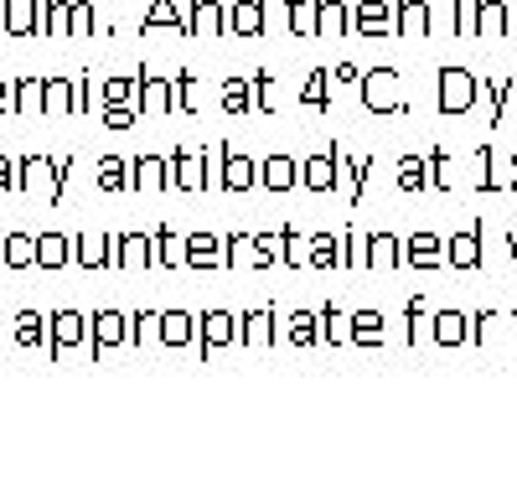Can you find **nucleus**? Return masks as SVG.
I'll use <instances>...</instances> for the list:
<instances>
[{
  "label": "nucleus",
  "instance_id": "f257e3e1",
  "mask_svg": "<svg viewBox=\"0 0 517 491\" xmlns=\"http://www.w3.org/2000/svg\"><path fill=\"white\" fill-rule=\"evenodd\" d=\"M357 94H362V104H368L373 114H404L409 109L404 104V78H399V68H388V63L362 73L357 78Z\"/></svg>",
  "mask_w": 517,
  "mask_h": 491
},
{
  "label": "nucleus",
  "instance_id": "f03ea898",
  "mask_svg": "<svg viewBox=\"0 0 517 491\" xmlns=\"http://www.w3.org/2000/svg\"><path fill=\"white\" fill-rule=\"evenodd\" d=\"M476 94H481V83H476L471 68H461V63H440L435 68V104H440V114L476 109Z\"/></svg>",
  "mask_w": 517,
  "mask_h": 491
},
{
  "label": "nucleus",
  "instance_id": "7ed1b4c3",
  "mask_svg": "<svg viewBox=\"0 0 517 491\" xmlns=\"http://www.w3.org/2000/svg\"><path fill=\"white\" fill-rule=\"evenodd\" d=\"M166 187L171 192H207V166H202V145H176L166 156Z\"/></svg>",
  "mask_w": 517,
  "mask_h": 491
},
{
  "label": "nucleus",
  "instance_id": "20e7f679",
  "mask_svg": "<svg viewBox=\"0 0 517 491\" xmlns=\"http://www.w3.org/2000/svg\"><path fill=\"white\" fill-rule=\"evenodd\" d=\"M238 347V311H197V357Z\"/></svg>",
  "mask_w": 517,
  "mask_h": 491
},
{
  "label": "nucleus",
  "instance_id": "39448f33",
  "mask_svg": "<svg viewBox=\"0 0 517 491\" xmlns=\"http://www.w3.org/2000/svg\"><path fill=\"white\" fill-rule=\"evenodd\" d=\"M114 269H156V228L114 233Z\"/></svg>",
  "mask_w": 517,
  "mask_h": 491
},
{
  "label": "nucleus",
  "instance_id": "423d86ee",
  "mask_svg": "<svg viewBox=\"0 0 517 491\" xmlns=\"http://www.w3.org/2000/svg\"><path fill=\"white\" fill-rule=\"evenodd\" d=\"M275 336H280V316H275V305H264V311H238V347H249V352H269V347H275Z\"/></svg>",
  "mask_w": 517,
  "mask_h": 491
},
{
  "label": "nucleus",
  "instance_id": "0eeeda50",
  "mask_svg": "<svg viewBox=\"0 0 517 491\" xmlns=\"http://www.w3.org/2000/svg\"><path fill=\"white\" fill-rule=\"evenodd\" d=\"M337 150H342V140H331L326 150H316V156L300 161V187H311V192H337Z\"/></svg>",
  "mask_w": 517,
  "mask_h": 491
},
{
  "label": "nucleus",
  "instance_id": "6e6552de",
  "mask_svg": "<svg viewBox=\"0 0 517 491\" xmlns=\"http://www.w3.org/2000/svg\"><path fill=\"white\" fill-rule=\"evenodd\" d=\"M399 264H404V238L399 233L378 228V233L362 238V269H399Z\"/></svg>",
  "mask_w": 517,
  "mask_h": 491
},
{
  "label": "nucleus",
  "instance_id": "1a4fd4ad",
  "mask_svg": "<svg viewBox=\"0 0 517 491\" xmlns=\"http://www.w3.org/2000/svg\"><path fill=\"white\" fill-rule=\"evenodd\" d=\"M404 264L409 269H440L445 264V238L435 228H414L404 243Z\"/></svg>",
  "mask_w": 517,
  "mask_h": 491
},
{
  "label": "nucleus",
  "instance_id": "9d476101",
  "mask_svg": "<svg viewBox=\"0 0 517 491\" xmlns=\"http://www.w3.org/2000/svg\"><path fill=\"white\" fill-rule=\"evenodd\" d=\"M125 316L130 311H94V321H88V352H114L125 347Z\"/></svg>",
  "mask_w": 517,
  "mask_h": 491
},
{
  "label": "nucleus",
  "instance_id": "9b49d317",
  "mask_svg": "<svg viewBox=\"0 0 517 491\" xmlns=\"http://www.w3.org/2000/svg\"><path fill=\"white\" fill-rule=\"evenodd\" d=\"M352 32L357 37H393V6L388 0H357L352 6Z\"/></svg>",
  "mask_w": 517,
  "mask_h": 491
},
{
  "label": "nucleus",
  "instance_id": "f8f14e48",
  "mask_svg": "<svg viewBox=\"0 0 517 491\" xmlns=\"http://www.w3.org/2000/svg\"><path fill=\"white\" fill-rule=\"evenodd\" d=\"M481 223L476 228H455L445 243V269H481Z\"/></svg>",
  "mask_w": 517,
  "mask_h": 491
},
{
  "label": "nucleus",
  "instance_id": "ddd939ff",
  "mask_svg": "<svg viewBox=\"0 0 517 491\" xmlns=\"http://www.w3.org/2000/svg\"><path fill=\"white\" fill-rule=\"evenodd\" d=\"M187 32L192 37H228V6H223V0H192Z\"/></svg>",
  "mask_w": 517,
  "mask_h": 491
},
{
  "label": "nucleus",
  "instance_id": "4468645a",
  "mask_svg": "<svg viewBox=\"0 0 517 491\" xmlns=\"http://www.w3.org/2000/svg\"><path fill=\"white\" fill-rule=\"evenodd\" d=\"M264 21H269V0H233L228 6V32L233 37H264Z\"/></svg>",
  "mask_w": 517,
  "mask_h": 491
},
{
  "label": "nucleus",
  "instance_id": "2eb2a0df",
  "mask_svg": "<svg viewBox=\"0 0 517 491\" xmlns=\"http://www.w3.org/2000/svg\"><path fill=\"white\" fill-rule=\"evenodd\" d=\"M435 32V11L424 0H399L393 6V37H430Z\"/></svg>",
  "mask_w": 517,
  "mask_h": 491
},
{
  "label": "nucleus",
  "instance_id": "dca6fc26",
  "mask_svg": "<svg viewBox=\"0 0 517 491\" xmlns=\"http://www.w3.org/2000/svg\"><path fill=\"white\" fill-rule=\"evenodd\" d=\"M156 342L181 352V347H197V311H161V331Z\"/></svg>",
  "mask_w": 517,
  "mask_h": 491
},
{
  "label": "nucleus",
  "instance_id": "f3484780",
  "mask_svg": "<svg viewBox=\"0 0 517 491\" xmlns=\"http://www.w3.org/2000/svg\"><path fill=\"white\" fill-rule=\"evenodd\" d=\"M47 336H52V352L63 357V347H83L88 342V316L83 311H52Z\"/></svg>",
  "mask_w": 517,
  "mask_h": 491
},
{
  "label": "nucleus",
  "instance_id": "a211bd4d",
  "mask_svg": "<svg viewBox=\"0 0 517 491\" xmlns=\"http://www.w3.org/2000/svg\"><path fill=\"white\" fill-rule=\"evenodd\" d=\"M130 187L135 192H171L166 187V156H161V150H145V156L130 161Z\"/></svg>",
  "mask_w": 517,
  "mask_h": 491
},
{
  "label": "nucleus",
  "instance_id": "6ab92c4d",
  "mask_svg": "<svg viewBox=\"0 0 517 491\" xmlns=\"http://www.w3.org/2000/svg\"><path fill=\"white\" fill-rule=\"evenodd\" d=\"M512 32V11L502 6V0H476V21H471V37H486L497 42Z\"/></svg>",
  "mask_w": 517,
  "mask_h": 491
},
{
  "label": "nucleus",
  "instance_id": "aec40b11",
  "mask_svg": "<svg viewBox=\"0 0 517 491\" xmlns=\"http://www.w3.org/2000/svg\"><path fill=\"white\" fill-rule=\"evenodd\" d=\"M78 269H114V233H83L73 243Z\"/></svg>",
  "mask_w": 517,
  "mask_h": 491
},
{
  "label": "nucleus",
  "instance_id": "412c9836",
  "mask_svg": "<svg viewBox=\"0 0 517 491\" xmlns=\"http://www.w3.org/2000/svg\"><path fill=\"white\" fill-rule=\"evenodd\" d=\"M383 336H388L383 311H352V342H347L352 352H378Z\"/></svg>",
  "mask_w": 517,
  "mask_h": 491
},
{
  "label": "nucleus",
  "instance_id": "4be33fe9",
  "mask_svg": "<svg viewBox=\"0 0 517 491\" xmlns=\"http://www.w3.org/2000/svg\"><path fill=\"white\" fill-rule=\"evenodd\" d=\"M259 187H269V192H295V187H300V161H295V156H269V161H259Z\"/></svg>",
  "mask_w": 517,
  "mask_h": 491
},
{
  "label": "nucleus",
  "instance_id": "5701e85b",
  "mask_svg": "<svg viewBox=\"0 0 517 491\" xmlns=\"http://www.w3.org/2000/svg\"><path fill=\"white\" fill-rule=\"evenodd\" d=\"M435 316V331H430V342L435 347H461V342H471V316L466 311H430Z\"/></svg>",
  "mask_w": 517,
  "mask_h": 491
},
{
  "label": "nucleus",
  "instance_id": "b1692460",
  "mask_svg": "<svg viewBox=\"0 0 517 491\" xmlns=\"http://www.w3.org/2000/svg\"><path fill=\"white\" fill-rule=\"evenodd\" d=\"M218 264H223V238L207 228H192L187 233V269H218Z\"/></svg>",
  "mask_w": 517,
  "mask_h": 491
},
{
  "label": "nucleus",
  "instance_id": "393cba45",
  "mask_svg": "<svg viewBox=\"0 0 517 491\" xmlns=\"http://www.w3.org/2000/svg\"><path fill=\"white\" fill-rule=\"evenodd\" d=\"M135 109H140V114H171V83L140 73V78H135Z\"/></svg>",
  "mask_w": 517,
  "mask_h": 491
},
{
  "label": "nucleus",
  "instance_id": "a878e982",
  "mask_svg": "<svg viewBox=\"0 0 517 491\" xmlns=\"http://www.w3.org/2000/svg\"><path fill=\"white\" fill-rule=\"evenodd\" d=\"M254 187H259V161L223 150V192H254Z\"/></svg>",
  "mask_w": 517,
  "mask_h": 491
},
{
  "label": "nucleus",
  "instance_id": "bb28decb",
  "mask_svg": "<svg viewBox=\"0 0 517 491\" xmlns=\"http://www.w3.org/2000/svg\"><path fill=\"white\" fill-rule=\"evenodd\" d=\"M373 166H378L373 156H362V161H347V150H337V171H347V176L337 181V187L347 192V202H352V207L362 202V187H368V176H373Z\"/></svg>",
  "mask_w": 517,
  "mask_h": 491
},
{
  "label": "nucleus",
  "instance_id": "cd10ccee",
  "mask_svg": "<svg viewBox=\"0 0 517 491\" xmlns=\"http://www.w3.org/2000/svg\"><path fill=\"white\" fill-rule=\"evenodd\" d=\"M275 264H280V228L249 233V264L243 269H275Z\"/></svg>",
  "mask_w": 517,
  "mask_h": 491
},
{
  "label": "nucleus",
  "instance_id": "c85d7f7f",
  "mask_svg": "<svg viewBox=\"0 0 517 491\" xmlns=\"http://www.w3.org/2000/svg\"><path fill=\"white\" fill-rule=\"evenodd\" d=\"M316 32L352 37V6H342V0H316Z\"/></svg>",
  "mask_w": 517,
  "mask_h": 491
},
{
  "label": "nucleus",
  "instance_id": "c756f323",
  "mask_svg": "<svg viewBox=\"0 0 517 491\" xmlns=\"http://www.w3.org/2000/svg\"><path fill=\"white\" fill-rule=\"evenodd\" d=\"M285 331H290V347L295 352H316L321 347V311H295Z\"/></svg>",
  "mask_w": 517,
  "mask_h": 491
},
{
  "label": "nucleus",
  "instance_id": "7c9ffc66",
  "mask_svg": "<svg viewBox=\"0 0 517 491\" xmlns=\"http://www.w3.org/2000/svg\"><path fill=\"white\" fill-rule=\"evenodd\" d=\"M181 32V37H192L187 32V16L176 11V0H150V11H145V21H140V32Z\"/></svg>",
  "mask_w": 517,
  "mask_h": 491
},
{
  "label": "nucleus",
  "instance_id": "2f4dec72",
  "mask_svg": "<svg viewBox=\"0 0 517 491\" xmlns=\"http://www.w3.org/2000/svg\"><path fill=\"white\" fill-rule=\"evenodd\" d=\"M352 342V311L321 305V347H347Z\"/></svg>",
  "mask_w": 517,
  "mask_h": 491
},
{
  "label": "nucleus",
  "instance_id": "473e14b6",
  "mask_svg": "<svg viewBox=\"0 0 517 491\" xmlns=\"http://www.w3.org/2000/svg\"><path fill=\"white\" fill-rule=\"evenodd\" d=\"M156 269H187V233L156 228Z\"/></svg>",
  "mask_w": 517,
  "mask_h": 491
},
{
  "label": "nucleus",
  "instance_id": "72a5a7b5",
  "mask_svg": "<svg viewBox=\"0 0 517 491\" xmlns=\"http://www.w3.org/2000/svg\"><path fill=\"white\" fill-rule=\"evenodd\" d=\"M63 264H73V238L42 233L37 238V269H63Z\"/></svg>",
  "mask_w": 517,
  "mask_h": 491
},
{
  "label": "nucleus",
  "instance_id": "f704fd0d",
  "mask_svg": "<svg viewBox=\"0 0 517 491\" xmlns=\"http://www.w3.org/2000/svg\"><path fill=\"white\" fill-rule=\"evenodd\" d=\"M300 104L316 109V114L331 109V68H311V78L300 83Z\"/></svg>",
  "mask_w": 517,
  "mask_h": 491
},
{
  "label": "nucleus",
  "instance_id": "c9c22d12",
  "mask_svg": "<svg viewBox=\"0 0 517 491\" xmlns=\"http://www.w3.org/2000/svg\"><path fill=\"white\" fill-rule=\"evenodd\" d=\"M486 99H492V130H502V125H507V109H512V99H517V73L486 83Z\"/></svg>",
  "mask_w": 517,
  "mask_h": 491
},
{
  "label": "nucleus",
  "instance_id": "e433bc0d",
  "mask_svg": "<svg viewBox=\"0 0 517 491\" xmlns=\"http://www.w3.org/2000/svg\"><path fill=\"white\" fill-rule=\"evenodd\" d=\"M156 331H161V311H135V316H125V347L156 342Z\"/></svg>",
  "mask_w": 517,
  "mask_h": 491
},
{
  "label": "nucleus",
  "instance_id": "4c0bfd02",
  "mask_svg": "<svg viewBox=\"0 0 517 491\" xmlns=\"http://www.w3.org/2000/svg\"><path fill=\"white\" fill-rule=\"evenodd\" d=\"M249 109L275 114V78H269V68H254V73H249Z\"/></svg>",
  "mask_w": 517,
  "mask_h": 491
},
{
  "label": "nucleus",
  "instance_id": "58836bf2",
  "mask_svg": "<svg viewBox=\"0 0 517 491\" xmlns=\"http://www.w3.org/2000/svg\"><path fill=\"white\" fill-rule=\"evenodd\" d=\"M399 192H430V171H424V156H399Z\"/></svg>",
  "mask_w": 517,
  "mask_h": 491
},
{
  "label": "nucleus",
  "instance_id": "ea45409f",
  "mask_svg": "<svg viewBox=\"0 0 517 491\" xmlns=\"http://www.w3.org/2000/svg\"><path fill=\"white\" fill-rule=\"evenodd\" d=\"M285 16H290L295 37H321L316 32V0H285Z\"/></svg>",
  "mask_w": 517,
  "mask_h": 491
},
{
  "label": "nucleus",
  "instance_id": "a19ab883",
  "mask_svg": "<svg viewBox=\"0 0 517 491\" xmlns=\"http://www.w3.org/2000/svg\"><path fill=\"white\" fill-rule=\"evenodd\" d=\"M280 264L285 269H306L311 259H306V233L300 228H280Z\"/></svg>",
  "mask_w": 517,
  "mask_h": 491
},
{
  "label": "nucleus",
  "instance_id": "79ce46f5",
  "mask_svg": "<svg viewBox=\"0 0 517 491\" xmlns=\"http://www.w3.org/2000/svg\"><path fill=\"white\" fill-rule=\"evenodd\" d=\"M42 109H47V114H73V83H68V78L42 83Z\"/></svg>",
  "mask_w": 517,
  "mask_h": 491
},
{
  "label": "nucleus",
  "instance_id": "37998d69",
  "mask_svg": "<svg viewBox=\"0 0 517 491\" xmlns=\"http://www.w3.org/2000/svg\"><path fill=\"white\" fill-rule=\"evenodd\" d=\"M404 316H409V336H404V342H409V347H424V342H430V331H424V321H430V300L414 295Z\"/></svg>",
  "mask_w": 517,
  "mask_h": 491
},
{
  "label": "nucleus",
  "instance_id": "c03bdc74",
  "mask_svg": "<svg viewBox=\"0 0 517 491\" xmlns=\"http://www.w3.org/2000/svg\"><path fill=\"white\" fill-rule=\"evenodd\" d=\"M99 187L104 192H130V166L119 161V156H104L99 161Z\"/></svg>",
  "mask_w": 517,
  "mask_h": 491
},
{
  "label": "nucleus",
  "instance_id": "a18cd8bd",
  "mask_svg": "<svg viewBox=\"0 0 517 491\" xmlns=\"http://www.w3.org/2000/svg\"><path fill=\"white\" fill-rule=\"evenodd\" d=\"M424 171H430V187L435 192H450V150H424Z\"/></svg>",
  "mask_w": 517,
  "mask_h": 491
},
{
  "label": "nucleus",
  "instance_id": "49530a36",
  "mask_svg": "<svg viewBox=\"0 0 517 491\" xmlns=\"http://www.w3.org/2000/svg\"><path fill=\"white\" fill-rule=\"evenodd\" d=\"M306 259H311L316 269H337V238H331V233H311Z\"/></svg>",
  "mask_w": 517,
  "mask_h": 491
},
{
  "label": "nucleus",
  "instance_id": "de8ad7c7",
  "mask_svg": "<svg viewBox=\"0 0 517 491\" xmlns=\"http://www.w3.org/2000/svg\"><path fill=\"white\" fill-rule=\"evenodd\" d=\"M223 109L249 114V78H223Z\"/></svg>",
  "mask_w": 517,
  "mask_h": 491
},
{
  "label": "nucleus",
  "instance_id": "09e8293b",
  "mask_svg": "<svg viewBox=\"0 0 517 491\" xmlns=\"http://www.w3.org/2000/svg\"><path fill=\"white\" fill-rule=\"evenodd\" d=\"M68 32H78V37H94L99 32L94 6H88V0H73V6H68Z\"/></svg>",
  "mask_w": 517,
  "mask_h": 491
},
{
  "label": "nucleus",
  "instance_id": "8fccbe9b",
  "mask_svg": "<svg viewBox=\"0 0 517 491\" xmlns=\"http://www.w3.org/2000/svg\"><path fill=\"white\" fill-rule=\"evenodd\" d=\"M171 109H197V78L192 73H176V83H171Z\"/></svg>",
  "mask_w": 517,
  "mask_h": 491
},
{
  "label": "nucleus",
  "instance_id": "3c124183",
  "mask_svg": "<svg viewBox=\"0 0 517 491\" xmlns=\"http://www.w3.org/2000/svg\"><path fill=\"white\" fill-rule=\"evenodd\" d=\"M6 264H11V269L37 264V238H21V233H16V238L6 243Z\"/></svg>",
  "mask_w": 517,
  "mask_h": 491
},
{
  "label": "nucleus",
  "instance_id": "603ef678",
  "mask_svg": "<svg viewBox=\"0 0 517 491\" xmlns=\"http://www.w3.org/2000/svg\"><path fill=\"white\" fill-rule=\"evenodd\" d=\"M135 119H140L135 104H104V125L109 130H135Z\"/></svg>",
  "mask_w": 517,
  "mask_h": 491
},
{
  "label": "nucleus",
  "instance_id": "864d4df0",
  "mask_svg": "<svg viewBox=\"0 0 517 491\" xmlns=\"http://www.w3.org/2000/svg\"><path fill=\"white\" fill-rule=\"evenodd\" d=\"M104 99L109 104H135V78H104Z\"/></svg>",
  "mask_w": 517,
  "mask_h": 491
},
{
  "label": "nucleus",
  "instance_id": "5fc2aeb1",
  "mask_svg": "<svg viewBox=\"0 0 517 491\" xmlns=\"http://www.w3.org/2000/svg\"><path fill=\"white\" fill-rule=\"evenodd\" d=\"M476 192H492V145H476Z\"/></svg>",
  "mask_w": 517,
  "mask_h": 491
},
{
  "label": "nucleus",
  "instance_id": "6e6d98bb",
  "mask_svg": "<svg viewBox=\"0 0 517 491\" xmlns=\"http://www.w3.org/2000/svg\"><path fill=\"white\" fill-rule=\"evenodd\" d=\"M16 336H21V342H42V316L37 311H21L16 316Z\"/></svg>",
  "mask_w": 517,
  "mask_h": 491
},
{
  "label": "nucleus",
  "instance_id": "4d7b16f0",
  "mask_svg": "<svg viewBox=\"0 0 517 491\" xmlns=\"http://www.w3.org/2000/svg\"><path fill=\"white\" fill-rule=\"evenodd\" d=\"M16 109H42V83H16Z\"/></svg>",
  "mask_w": 517,
  "mask_h": 491
},
{
  "label": "nucleus",
  "instance_id": "13d9d810",
  "mask_svg": "<svg viewBox=\"0 0 517 491\" xmlns=\"http://www.w3.org/2000/svg\"><path fill=\"white\" fill-rule=\"evenodd\" d=\"M357 78H362V68H357V63L331 68V88H357Z\"/></svg>",
  "mask_w": 517,
  "mask_h": 491
},
{
  "label": "nucleus",
  "instance_id": "bf43d9fd",
  "mask_svg": "<svg viewBox=\"0 0 517 491\" xmlns=\"http://www.w3.org/2000/svg\"><path fill=\"white\" fill-rule=\"evenodd\" d=\"M455 37H471V0H455Z\"/></svg>",
  "mask_w": 517,
  "mask_h": 491
},
{
  "label": "nucleus",
  "instance_id": "052dcab7",
  "mask_svg": "<svg viewBox=\"0 0 517 491\" xmlns=\"http://www.w3.org/2000/svg\"><path fill=\"white\" fill-rule=\"evenodd\" d=\"M11 187V161H0V192Z\"/></svg>",
  "mask_w": 517,
  "mask_h": 491
},
{
  "label": "nucleus",
  "instance_id": "680f3d73",
  "mask_svg": "<svg viewBox=\"0 0 517 491\" xmlns=\"http://www.w3.org/2000/svg\"><path fill=\"white\" fill-rule=\"evenodd\" d=\"M507 249H512V259H517V228H507Z\"/></svg>",
  "mask_w": 517,
  "mask_h": 491
},
{
  "label": "nucleus",
  "instance_id": "e2e57ef3",
  "mask_svg": "<svg viewBox=\"0 0 517 491\" xmlns=\"http://www.w3.org/2000/svg\"><path fill=\"white\" fill-rule=\"evenodd\" d=\"M507 37H517V11H512V32H507Z\"/></svg>",
  "mask_w": 517,
  "mask_h": 491
},
{
  "label": "nucleus",
  "instance_id": "0e129e2a",
  "mask_svg": "<svg viewBox=\"0 0 517 491\" xmlns=\"http://www.w3.org/2000/svg\"><path fill=\"white\" fill-rule=\"evenodd\" d=\"M0 109H6V88H0Z\"/></svg>",
  "mask_w": 517,
  "mask_h": 491
},
{
  "label": "nucleus",
  "instance_id": "69168bd1",
  "mask_svg": "<svg viewBox=\"0 0 517 491\" xmlns=\"http://www.w3.org/2000/svg\"><path fill=\"white\" fill-rule=\"evenodd\" d=\"M512 336H517V311H512Z\"/></svg>",
  "mask_w": 517,
  "mask_h": 491
}]
</instances>
